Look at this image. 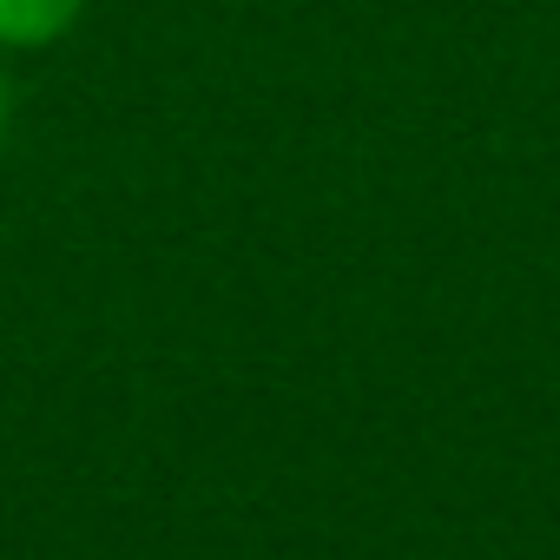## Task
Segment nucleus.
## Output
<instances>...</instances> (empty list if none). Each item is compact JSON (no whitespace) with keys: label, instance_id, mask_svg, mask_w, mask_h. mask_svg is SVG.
I'll use <instances>...</instances> for the list:
<instances>
[{"label":"nucleus","instance_id":"2","mask_svg":"<svg viewBox=\"0 0 560 560\" xmlns=\"http://www.w3.org/2000/svg\"><path fill=\"white\" fill-rule=\"evenodd\" d=\"M0 132H8V86H0Z\"/></svg>","mask_w":560,"mask_h":560},{"label":"nucleus","instance_id":"1","mask_svg":"<svg viewBox=\"0 0 560 560\" xmlns=\"http://www.w3.org/2000/svg\"><path fill=\"white\" fill-rule=\"evenodd\" d=\"M80 14L86 0H0V47H54L60 34H73Z\"/></svg>","mask_w":560,"mask_h":560}]
</instances>
